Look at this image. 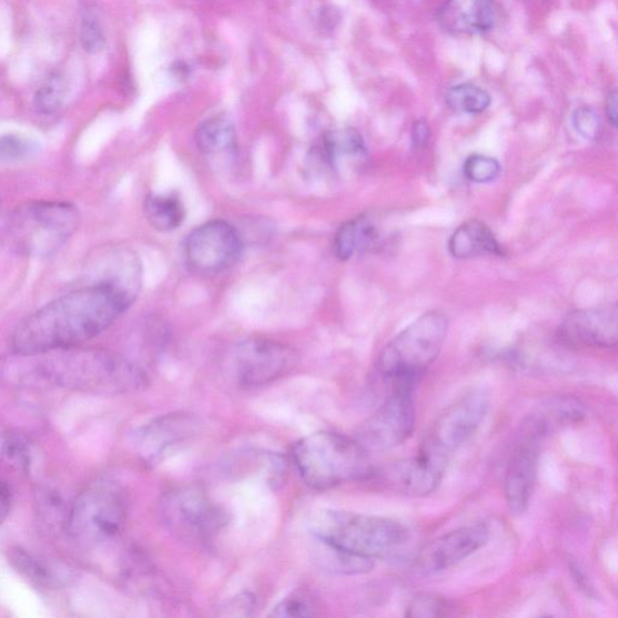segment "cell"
<instances>
[{
  "label": "cell",
  "mask_w": 618,
  "mask_h": 618,
  "mask_svg": "<svg viewBox=\"0 0 618 618\" xmlns=\"http://www.w3.org/2000/svg\"><path fill=\"white\" fill-rule=\"evenodd\" d=\"M135 300L105 283H88L39 308L22 322L11 338L20 356L77 348L101 335Z\"/></svg>",
  "instance_id": "obj_1"
},
{
  "label": "cell",
  "mask_w": 618,
  "mask_h": 618,
  "mask_svg": "<svg viewBox=\"0 0 618 618\" xmlns=\"http://www.w3.org/2000/svg\"><path fill=\"white\" fill-rule=\"evenodd\" d=\"M30 379L49 386L99 393L129 394L148 386L143 371L122 356L101 349H61L27 356Z\"/></svg>",
  "instance_id": "obj_2"
},
{
  "label": "cell",
  "mask_w": 618,
  "mask_h": 618,
  "mask_svg": "<svg viewBox=\"0 0 618 618\" xmlns=\"http://www.w3.org/2000/svg\"><path fill=\"white\" fill-rule=\"evenodd\" d=\"M310 530L313 538L373 560L401 553L411 538L409 529L395 518L337 510L315 514Z\"/></svg>",
  "instance_id": "obj_3"
},
{
  "label": "cell",
  "mask_w": 618,
  "mask_h": 618,
  "mask_svg": "<svg viewBox=\"0 0 618 618\" xmlns=\"http://www.w3.org/2000/svg\"><path fill=\"white\" fill-rule=\"evenodd\" d=\"M448 327L446 314L428 312L384 347L377 373L391 384L392 391L415 389L442 352Z\"/></svg>",
  "instance_id": "obj_4"
},
{
  "label": "cell",
  "mask_w": 618,
  "mask_h": 618,
  "mask_svg": "<svg viewBox=\"0 0 618 618\" xmlns=\"http://www.w3.org/2000/svg\"><path fill=\"white\" fill-rule=\"evenodd\" d=\"M293 458L304 483L315 490H327L367 478V453L355 438L333 432H318L301 438Z\"/></svg>",
  "instance_id": "obj_5"
},
{
  "label": "cell",
  "mask_w": 618,
  "mask_h": 618,
  "mask_svg": "<svg viewBox=\"0 0 618 618\" xmlns=\"http://www.w3.org/2000/svg\"><path fill=\"white\" fill-rule=\"evenodd\" d=\"M79 222V211L72 203H24L10 215L6 237L12 249L21 254L50 256L72 239Z\"/></svg>",
  "instance_id": "obj_6"
},
{
  "label": "cell",
  "mask_w": 618,
  "mask_h": 618,
  "mask_svg": "<svg viewBox=\"0 0 618 618\" xmlns=\"http://www.w3.org/2000/svg\"><path fill=\"white\" fill-rule=\"evenodd\" d=\"M128 519L125 493L112 480H99L80 494L67 513L70 537L85 546H98L119 537Z\"/></svg>",
  "instance_id": "obj_7"
},
{
  "label": "cell",
  "mask_w": 618,
  "mask_h": 618,
  "mask_svg": "<svg viewBox=\"0 0 618 618\" xmlns=\"http://www.w3.org/2000/svg\"><path fill=\"white\" fill-rule=\"evenodd\" d=\"M489 407L490 396L486 391L475 389L464 394L435 419L417 455L447 469L453 456L478 432Z\"/></svg>",
  "instance_id": "obj_8"
},
{
  "label": "cell",
  "mask_w": 618,
  "mask_h": 618,
  "mask_svg": "<svg viewBox=\"0 0 618 618\" xmlns=\"http://www.w3.org/2000/svg\"><path fill=\"white\" fill-rule=\"evenodd\" d=\"M162 524L183 541H211L227 521L225 511L199 487L185 486L164 494L160 502Z\"/></svg>",
  "instance_id": "obj_9"
},
{
  "label": "cell",
  "mask_w": 618,
  "mask_h": 618,
  "mask_svg": "<svg viewBox=\"0 0 618 618\" xmlns=\"http://www.w3.org/2000/svg\"><path fill=\"white\" fill-rule=\"evenodd\" d=\"M298 361V353L284 343L267 338H249L232 348L227 368L237 386L255 388L290 375Z\"/></svg>",
  "instance_id": "obj_10"
},
{
  "label": "cell",
  "mask_w": 618,
  "mask_h": 618,
  "mask_svg": "<svg viewBox=\"0 0 618 618\" xmlns=\"http://www.w3.org/2000/svg\"><path fill=\"white\" fill-rule=\"evenodd\" d=\"M416 427L414 391L395 389L386 402L366 419L355 442L367 453H381L405 444Z\"/></svg>",
  "instance_id": "obj_11"
},
{
  "label": "cell",
  "mask_w": 618,
  "mask_h": 618,
  "mask_svg": "<svg viewBox=\"0 0 618 618\" xmlns=\"http://www.w3.org/2000/svg\"><path fill=\"white\" fill-rule=\"evenodd\" d=\"M546 436L528 417L521 423L517 444L504 476L505 500L511 514L524 515L537 485L541 445Z\"/></svg>",
  "instance_id": "obj_12"
},
{
  "label": "cell",
  "mask_w": 618,
  "mask_h": 618,
  "mask_svg": "<svg viewBox=\"0 0 618 618\" xmlns=\"http://www.w3.org/2000/svg\"><path fill=\"white\" fill-rule=\"evenodd\" d=\"M242 249L239 231L223 220H213L190 233L185 256L192 270L213 276L235 265Z\"/></svg>",
  "instance_id": "obj_13"
},
{
  "label": "cell",
  "mask_w": 618,
  "mask_h": 618,
  "mask_svg": "<svg viewBox=\"0 0 618 618\" xmlns=\"http://www.w3.org/2000/svg\"><path fill=\"white\" fill-rule=\"evenodd\" d=\"M489 538L490 530L485 524L448 531L423 549L417 567L424 574L447 570L479 551L488 544Z\"/></svg>",
  "instance_id": "obj_14"
},
{
  "label": "cell",
  "mask_w": 618,
  "mask_h": 618,
  "mask_svg": "<svg viewBox=\"0 0 618 618\" xmlns=\"http://www.w3.org/2000/svg\"><path fill=\"white\" fill-rule=\"evenodd\" d=\"M196 427V419L190 415L162 416L136 430L132 435L131 444L144 462L159 464L194 435Z\"/></svg>",
  "instance_id": "obj_15"
},
{
  "label": "cell",
  "mask_w": 618,
  "mask_h": 618,
  "mask_svg": "<svg viewBox=\"0 0 618 618\" xmlns=\"http://www.w3.org/2000/svg\"><path fill=\"white\" fill-rule=\"evenodd\" d=\"M559 337L570 346L616 347L618 342L617 307L578 310L569 313L560 325Z\"/></svg>",
  "instance_id": "obj_16"
},
{
  "label": "cell",
  "mask_w": 618,
  "mask_h": 618,
  "mask_svg": "<svg viewBox=\"0 0 618 618\" xmlns=\"http://www.w3.org/2000/svg\"><path fill=\"white\" fill-rule=\"evenodd\" d=\"M89 283H105L136 300L142 290L141 259L128 246H107L89 266Z\"/></svg>",
  "instance_id": "obj_17"
},
{
  "label": "cell",
  "mask_w": 618,
  "mask_h": 618,
  "mask_svg": "<svg viewBox=\"0 0 618 618\" xmlns=\"http://www.w3.org/2000/svg\"><path fill=\"white\" fill-rule=\"evenodd\" d=\"M446 470L419 455L394 462L378 474L371 473L393 493L408 497H425L443 483ZM368 476V477H369Z\"/></svg>",
  "instance_id": "obj_18"
},
{
  "label": "cell",
  "mask_w": 618,
  "mask_h": 618,
  "mask_svg": "<svg viewBox=\"0 0 618 618\" xmlns=\"http://www.w3.org/2000/svg\"><path fill=\"white\" fill-rule=\"evenodd\" d=\"M318 150L326 166L338 174L358 170L367 156L362 134L349 128L326 132Z\"/></svg>",
  "instance_id": "obj_19"
},
{
  "label": "cell",
  "mask_w": 618,
  "mask_h": 618,
  "mask_svg": "<svg viewBox=\"0 0 618 618\" xmlns=\"http://www.w3.org/2000/svg\"><path fill=\"white\" fill-rule=\"evenodd\" d=\"M496 20L493 0H449L443 18L447 29L462 33H485Z\"/></svg>",
  "instance_id": "obj_20"
},
{
  "label": "cell",
  "mask_w": 618,
  "mask_h": 618,
  "mask_svg": "<svg viewBox=\"0 0 618 618\" xmlns=\"http://www.w3.org/2000/svg\"><path fill=\"white\" fill-rule=\"evenodd\" d=\"M196 143L205 159L227 164L237 156V134L232 123L222 116L204 121L196 132Z\"/></svg>",
  "instance_id": "obj_21"
},
{
  "label": "cell",
  "mask_w": 618,
  "mask_h": 618,
  "mask_svg": "<svg viewBox=\"0 0 618 618\" xmlns=\"http://www.w3.org/2000/svg\"><path fill=\"white\" fill-rule=\"evenodd\" d=\"M586 407L574 396L556 395L544 399L528 418L537 425L545 436L560 428L581 423Z\"/></svg>",
  "instance_id": "obj_22"
},
{
  "label": "cell",
  "mask_w": 618,
  "mask_h": 618,
  "mask_svg": "<svg viewBox=\"0 0 618 618\" xmlns=\"http://www.w3.org/2000/svg\"><path fill=\"white\" fill-rule=\"evenodd\" d=\"M9 561L27 580L44 588H60L71 578V573L60 563L33 555L21 547L9 549Z\"/></svg>",
  "instance_id": "obj_23"
},
{
  "label": "cell",
  "mask_w": 618,
  "mask_h": 618,
  "mask_svg": "<svg viewBox=\"0 0 618 618\" xmlns=\"http://www.w3.org/2000/svg\"><path fill=\"white\" fill-rule=\"evenodd\" d=\"M381 230L369 215H361L343 224L335 237V252L340 260L348 261L371 252L381 244Z\"/></svg>",
  "instance_id": "obj_24"
},
{
  "label": "cell",
  "mask_w": 618,
  "mask_h": 618,
  "mask_svg": "<svg viewBox=\"0 0 618 618\" xmlns=\"http://www.w3.org/2000/svg\"><path fill=\"white\" fill-rule=\"evenodd\" d=\"M448 251L456 259L502 255V246L492 230L478 220L459 226L448 242Z\"/></svg>",
  "instance_id": "obj_25"
},
{
  "label": "cell",
  "mask_w": 618,
  "mask_h": 618,
  "mask_svg": "<svg viewBox=\"0 0 618 618\" xmlns=\"http://www.w3.org/2000/svg\"><path fill=\"white\" fill-rule=\"evenodd\" d=\"M312 559L323 571L336 575H362L374 569L373 559L356 556L324 540L313 538Z\"/></svg>",
  "instance_id": "obj_26"
},
{
  "label": "cell",
  "mask_w": 618,
  "mask_h": 618,
  "mask_svg": "<svg viewBox=\"0 0 618 618\" xmlns=\"http://www.w3.org/2000/svg\"><path fill=\"white\" fill-rule=\"evenodd\" d=\"M144 213L149 224L160 232L181 227L185 219L184 204L173 192L149 195L144 203Z\"/></svg>",
  "instance_id": "obj_27"
},
{
  "label": "cell",
  "mask_w": 618,
  "mask_h": 618,
  "mask_svg": "<svg viewBox=\"0 0 618 618\" xmlns=\"http://www.w3.org/2000/svg\"><path fill=\"white\" fill-rule=\"evenodd\" d=\"M446 102L456 112L479 114L489 107L490 95L484 89L472 84H463L448 91Z\"/></svg>",
  "instance_id": "obj_28"
},
{
  "label": "cell",
  "mask_w": 618,
  "mask_h": 618,
  "mask_svg": "<svg viewBox=\"0 0 618 618\" xmlns=\"http://www.w3.org/2000/svg\"><path fill=\"white\" fill-rule=\"evenodd\" d=\"M318 604L305 590H296L284 598L278 606L274 607L271 615L272 617H286V618H307L317 615Z\"/></svg>",
  "instance_id": "obj_29"
},
{
  "label": "cell",
  "mask_w": 618,
  "mask_h": 618,
  "mask_svg": "<svg viewBox=\"0 0 618 618\" xmlns=\"http://www.w3.org/2000/svg\"><path fill=\"white\" fill-rule=\"evenodd\" d=\"M39 144L29 136L4 134L0 136V162H18L39 153Z\"/></svg>",
  "instance_id": "obj_30"
},
{
  "label": "cell",
  "mask_w": 618,
  "mask_h": 618,
  "mask_svg": "<svg viewBox=\"0 0 618 618\" xmlns=\"http://www.w3.org/2000/svg\"><path fill=\"white\" fill-rule=\"evenodd\" d=\"M2 457L11 468L27 472L31 466V446L27 439L18 434H10L2 444Z\"/></svg>",
  "instance_id": "obj_31"
},
{
  "label": "cell",
  "mask_w": 618,
  "mask_h": 618,
  "mask_svg": "<svg viewBox=\"0 0 618 618\" xmlns=\"http://www.w3.org/2000/svg\"><path fill=\"white\" fill-rule=\"evenodd\" d=\"M65 87L59 75L50 78L36 93L37 112L44 115L57 113L64 100Z\"/></svg>",
  "instance_id": "obj_32"
},
{
  "label": "cell",
  "mask_w": 618,
  "mask_h": 618,
  "mask_svg": "<svg viewBox=\"0 0 618 618\" xmlns=\"http://www.w3.org/2000/svg\"><path fill=\"white\" fill-rule=\"evenodd\" d=\"M500 163L486 155H473L464 163V174L470 182L487 184L500 175Z\"/></svg>",
  "instance_id": "obj_33"
},
{
  "label": "cell",
  "mask_w": 618,
  "mask_h": 618,
  "mask_svg": "<svg viewBox=\"0 0 618 618\" xmlns=\"http://www.w3.org/2000/svg\"><path fill=\"white\" fill-rule=\"evenodd\" d=\"M80 43L85 51L91 53L102 51L107 43L103 27L99 18L88 9L82 11Z\"/></svg>",
  "instance_id": "obj_34"
},
{
  "label": "cell",
  "mask_w": 618,
  "mask_h": 618,
  "mask_svg": "<svg viewBox=\"0 0 618 618\" xmlns=\"http://www.w3.org/2000/svg\"><path fill=\"white\" fill-rule=\"evenodd\" d=\"M448 600L434 595H421L408 604L406 616L414 618L442 617L448 615Z\"/></svg>",
  "instance_id": "obj_35"
},
{
  "label": "cell",
  "mask_w": 618,
  "mask_h": 618,
  "mask_svg": "<svg viewBox=\"0 0 618 618\" xmlns=\"http://www.w3.org/2000/svg\"><path fill=\"white\" fill-rule=\"evenodd\" d=\"M574 128L587 141H595L600 131V120L594 109L584 107L576 110Z\"/></svg>",
  "instance_id": "obj_36"
},
{
  "label": "cell",
  "mask_w": 618,
  "mask_h": 618,
  "mask_svg": "<svg viewBox=\"0 0 618 618\" xmlns=\"http://www.w3.org/2000/svg\"><path fill=\"white\" fill-rule=\"evenodd\" d=\"M430 139V129L428 123L424 120H419L415 123L414 129H412V140L417 146H423L428 143Z\"/></svg>",
  "instance_id": "obj_37"
},
{
  "label": "cell",
  "mask_w": 618,
  "mask_h": 618,
  "mask_svg": "<svg viewBox=\"0 0 618 618\" xmlns=\"http://www.w3.org/2000/svg\"><path fill=\"white\" fill-rule=\"evenodd\" d=\"M11 507L10 490L3 480H0V526L8 518Z\"/></svg>",
  "instance_id": "obj_38"
},
{
  "label": "cell",
  "mask_w": 618,
  "mask_h": 618,
  "mask_svg": "<svg viewBox=\"0 0 618 618\" xmlns=\"http://www.w3.org/2000/svg\"><path fill=\"white\" fill-rule=\"evenodd\" d=\"M607 114H608L609 121L611 122V125L614 128H616V125H617V93H616V91L611 92L608 95Z\"/></svg>",
  "instance_id": "obj_39"
}]
</instances>
